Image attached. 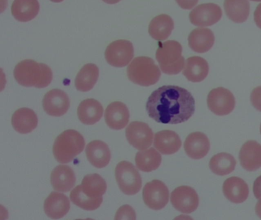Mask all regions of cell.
Wrapping results in <instances>:
<instances>
[{
  "mask_svg": "<svg viewBox=\"0 0 261 220\" xmlns=\"http://www.w3.org/2000/svg\"><path fill=\"white\" fill-rule=\"evenodd\" d=\"M71 202L76 206L85 210L94 211L98 209L103 203V197L98 199L91 198L82 191L81 185L76 186L71 192Z\"/></svg>",
  "mask_w": 261,
  "mask_h": 220,
  "instance_id": "obj_33",
  "label": "cell"
},
{
  "mask_svg": "<svg viewBox=\"0 0 261 220\" xmlns=\"http://www.w3.org/2000/svg\"><path fill=\"white\" fill-rule=\"evenodd\" d=\"M209 73V66L205 59L201 57L194 56L186 61L183 74L188 80L199 82L205 79Z\"/></svg>",
  "mask_w": 261,
  "mask_h": 220,
  "instance_id": "obj_24",
  "label": "cell"
},
{
  "mask_svg": "<svg viewBox=\"0 0 261 220\" xmlns=\"http://www.w3.org/2000/svg\"><path fill=\"white\" fill-rule=\"evenodd\" d=\"M259 130H260V134H261V124H260V128H259Z\"/></svg>",
  "mask_w": 261,
  "mask_h": 220,
  "instance_id": "obj_43",
  "label": "cell"
},
{
  "mask_svg": "<svg viewBox=\"0 0 261 220\" xmlns=\"http://www.w3.org/2000/svg\"><path fill=\"white\" fill-rule=\"evenodd\" d=\"M182 47L176 41H168L159 45L155 58L163 73L168 75L178 74L185 67Z\"/></svg>",
  "mask_w": 261,
  "mask_h": 220,
  "instance_id": "obj_5",
  "label": "cell"
},
{
  "mask_svg": "<svg viewBox=\"0 0 261 220\" xmlns=\"http://www.w3.org/2000/svg\"><path fill=\"white\" fill-rule=\"evenodd\" d=\"M169 191L163 182L154 180L145 185L143 199L145 204L154 210L163 209L169 203Z\"/></svg>",
  "mask_w": 261,
  "mask_h": 220,
  "instance_id": "obj_9",
  "label": "cell"
},
{
  "mask_svg": "<svg viewBox=\"0 0 261 220\" xmlns=\"http://www.w3.org/2000/svg\"><path fill=\"white\" fill-rule=\"evenodd\" d=\"M223 193L231 203H242L248 198V185L240 177H230L224 181Z\"/></svg>",
  "mask_w": 261,
  "mask_h": 220,
  "instance_id": "obj_21",
  "label": "cell"
},
{
  "mask_svg": "<svg viewBox=\"0 0 261 220\" xmlns=\"http://www.w3.org/2000/svg\"><path fill=\"white\" fill-rule=\"evenodd\" d=\"M253 16H254V21L256 26L261 29V3L256 7Z\"/></svg>",
  "mask_w": 261,
  "mask_h": 220,
  "instance_id": "obj_38",
  "label": "cell"
},
{
  "mask_svg": "<svg viewBox=\"0 0 261 220\" xmlns=\"http://www.w3.org/2000/svg\"><path fill=\"white\" fill-rule=\"evenodd\" d=\"M71 205L69 199L61 193H51L44 203V210L49 218L59 219L63 218L69 212Z\"/></svg>",
  "mask_w": 261,
  "mask_h": 220,
  "instance_id": "obj_15",
  "label": "cell"
},
{
  "mask_svg": "<svg viewBox=\"0 0 261 220\" xmlns=\"http://www.w3.org/2000/svg\"><path fill=\"white\" fill-rule=\"evenodd\" d=\"M132 43L127 40H117L111 43L105 51V59L110 65L115 67H126L134 58Z\"/></svg>",
  "mask_w": 261,
  "mask_h": 220,
  "instance_id": "obj_7",
  "label": "cell"
},
{
  "mask_svg": "<svg viewBox=\"0 0 261 220\" xmlns=\"http://www.w3.org/2000/svg\"><path fill=\"white\" fill-rule=\"evenodd\" d=\"M253 194H254L255 197L256 199L260 198L261 197V176L256 179V180L253 183Z\"/></svg>",
  "mask_w": 261,
  "mask_h": 220,
  "instance_id": "obj_37",
  "label": "cell"
},
{
  "mask_svg": "<svg viewBox=\"0 0 261 220\" xmlns=\"http://www.w3.org/2000/svg\"><path fill=\"white\" fill-rule=\"evenodd\" d=\"M37 115L31 108H21L16 110L12 117V125L17 132L29 134L38 126Z\"/></svg>",
  "mask_w": 261,
  "mask_h": 220,
  "instance_id": "obj_20",
  "label": "cell"
},
{
  "mask_svg": "<svg viewBox=\"0 0 261 220\" xmlns=\"http://www.w3.org/2000/svg\"><path fill=\"white\" fill-rule=\"evenodd\" d=\"M215 35L208 29H196L189 36V45L196 53L209 51L215 44Z\"/></svg>",
  "mask_w": 261,
  "mask_h": 220,
  "instance_id": "obj_25",
  "label": "cell"
},
{
  "mask_svg": "<svg viewBox=\"0 0 261 220\" xmlns=\"http://www.w3.org/2000/svg\"><path fill=\"white\" fill-rule=\"evenodd\" d=\"M86 155L90 163L97 168L108 166L111 159L109 147L100 140L92 141L87 145Z\"/></svg>",
  "mask_w": 261,
  "mask_h": 220,
  "instance_id": "obj_19",
  "label": "cell"
},
{
  "mask_svg": "<svg viewBox=\"0 0 261 220\" xmlns=\"http://www.w3.org/2000/svg\"><path fill=\"white\" fill-rule=\"evenodd\" d=\"M50 1L53 2V3H62V2H63L64 0H50Z\"/></svg>",
  "mask_w": 261,
  "mask_h": 220,
  "instance_id": "obj_41",
  "label": "cell"
},
{
  "mask_svg": "<svg viewBox=\"0 0 261 220\" xmlns=\"http://www.w3.org/2000/svg\"><path fill=\"white\" fill-rule=\"evenodd\" d=\"M99 77V68L96 64H88L82 67L75 78V87L79 91L88 92L94 88Z\"/></svg>",
  "mask_w": 261,
  "mask_h": 220,
  "instance_id": "obj_28",
  "label": "cell"
},
{
  "mask_svg": "<svg viewBox=\"0 0 261 220\" xmlns=\"http://www.w3.org/2000/svg\"><path fill=\"white\" fill-rule=\"evenodd\" d=\"M250 101L253 106L261 112V86L253 89L250 94Z\"/></svg>",
  "mask_w": 261,
  "mask_h": 220,
  "instance_id": "obj_35",
  "label": "cell"
},
{
  "mask_svg": "<svg viewBox=\"0 0 261 220\" xmlns=\"http://www.w3.org/2000/svg\"><path fill=\"white\" fill-rule=\"evenodd\" d=\"M81 187L82 191L88 197L98 199L103 197L108 189V185L101 176L97 174H92L84 177Z\"/></svg>",
  "mask_w": 261,
  "mask_h": 220,
  "instance_id": "obj_30",
  "label": "cell"
},
{
  "mask_svg": "<svg viewBox=\"0 0 261 220\" xmlns=\"http://www.w3.org/2000/svg\"><path fill=\"white\" fill-rule=\"evenodd\" d=\"M257 203L256 205V213L259 218H261V197L258 199Z\"/></svg>",
  "mask_w": 261,
  "mask_h": 220,
  "instance_id": "obj_39",
  "label": "cell"
},
{
  "mask_svg": "<svg viewBox=\"0 0 261 220\" xmlns=\"http://www.w3.org/2000/svg\"><path fill=\"white\" fill-rule=\"evenodd\" d=\"M210 141L207 136L199 131L189 134L184 143L186 154L195 160H199L205 157L210 150Z\"/></svg>",
  "mask_w": 261,
  "mask_h": 220,
  "instance_id": "obj_14",
  "label": "cell"
},
{
  "mask_svg": "<svg viewBox=\"0 0 261 220\" xmlns=\"http://www.w3.org/2000/svg\"><path fill=\"white\" fill-rule=\"evenodd\" d=\"M171 203L175 209L183 213H192L199 204V197L196 191L188 186H181L172 191Z\"/></svg>",
  "mask_w": 261,
  "mask_h": 220,
  "instance_id": "obj_10",
  "label": "cell"
},
{
  "mask_svg": "<svg viewBox=\"0 0 261 220\" xmlns=\"http://www.w3.org/2000/svg\"><path fill=\"white\" fill-rule=\"evenodd\" d=\"M177 4L183 9H192L198 4V0H175Z\"/></svg>",
  "mask_w": 261,
  "mask_h": 220,
  "instance_id": "obj_36",
  "label": "cell"
},
{
  "mask_svg": "<svg viewBox=\"0 0 261 220\" xmlns=\"http://www.w3.org/2000/svg\"><path fill=\"white\" fill-rule=\"evenodd\" d=\"M174 29V21L169 15L163 14L155 17L149 26V33L156 41L167 39Z\"/></svg>",
  "mask_w": 261,
  "mask_h": 220,
  "instance_id": "obj_27",
  "label": "cell"
},
{
  "mask_svg": "<svg viewBox=\"0 0 261 220\" xmlns=\"http://www.w3.org/2000/svg\"><path fill=\"white\" fill-rule=\"evenodd\" d=\"M105 121L111 129H123L129 123V111L127 106L121 102L110 104L105 111Z\"/></svg>",
  "mask_w": 261,
  "mask_h": 220,
  "instance_id": "obj_16",
  "label": "cell"
},
{
  "mask_svg": "<svg viewBox=\"0 0 261 220\" xmlns=\"http://www.w3.org/2000/svg\"><path fill=\"white\" fill-rule=\"evenodd\" d=\"M102 1L105 2V3H108V4H117V3H120L121 0H102Z\"/></svg>",
  "mask_w": 261,
  "mask_h": 220,
  "instance_id": "obj_40",
  "label": "cell"
},
{
  "mask_svg": "<svg viewBox=\"0 0 261 220\" xmlns=\"http://www.w3.org/2000/svg\"><path fill=\"white\" fill-rule=\"evenodd\" d=\"M115 218L116 219H136L137 216H136L135 211L130 206L124 205L117 211Z\"/></svg>",
  "mask_w": 261,
  "mask_h": 220,
  "instance_id": "obj_34",
  "label": "cell"
},
{
  "mask_svg": "<svg viewBox=\"0 0 261 220\" xmlns=\"http://www.w3.org/2000/svg\"><path fill=\"white\" fill-rule=\"evenodd\" d=\"M207 106L217 116H224L230 114L234 109L235 101L233 93L224 87L214 89L207 96Z\"/></svg>",
  "mask_w": 261,
  "mask_h": 220,
  "instance_id": "obj_8",
  "label": "cell"
},
{
  "mask_svg": "<svg viewBox=\"0 0 261 220\" xmlns=\"http://www.w3.org/2000/svg\"><path fill=\"white\" fill-rule=\"evenodd\" d=\"M128 142L137 149L144 150L152 145L153 132L150 127L142 122H134L126 129Z\"/></svg>",
  "mask_w": 261,
  "mask_h": 220,
  "instance_id": "obj_12",
  "label": "cell"
},
{
  "mask_svg": "<svg viewBox=\"0 0 261 220\" xmlns=\"http://www.w3.org/2000/svg\"><path fill=\"white\" fill-rule=\"evenodd\" d=\"M241 166L247 171H255L261 167V145L256 141H248L241 147L239 154Z\"/></svg>",
  "mask_w": 261,
  "mask_h": 220,
  "instance_id": "obj_17",
  "label": "cell"
},
{
  "mask_svg": "<svg viewBox=\"0 0 261 220\" xmlns=\"http://www.w3.org/2000/svg\"><path fill=\"white\" fill-rule=\"evenodd\" d=\"M38 0H15L12 6V15L17 21L27 22L34 19L39 12Z\"/></svg>",
  "mask_w": 261,
  "mask_h": 220,
  "instance_id": "obj_26",
  "label": "cell"
},
{
  "mask_svg": "<svg viewBox=\"0 0 261 220\" xmlns=\"http://www.w3.org/2000/svg\"><path fill=\"white\" fill-rule=\"evenodd\" d=\"M103 108L99 101L88 99L82 101L77 108L79 120L85 125H94L101 119Z\"/></svg>",
  "mask_w": 261,
  "mask_h": 220,
  "instance_id": "obj_23",
  "label": "cell"
},
{
  "mask_svg": "<svg viewBox=\"0 0 261 220\" xmlns=\"http://www.w3.org/2000/svg\"><path fill=\"white\" fill-rule=\"evenodd\" d=\"M148 116L162 124L182 123L189 120L195 110V102L190 92L177 86H163L148 98Z\"/></svg>",
  "mask_w": 261,
  "mask_h": 220,
  "instance_id": "obj_1",
  "label": "cell"
},
{
  "mask_svg": "<svg viewBox=\"0 0 261 220\" xmlns=\"http://www.w3.org/2000/svg\"><path fill=\"white\" fill-rule=\"evenodd\" d=\"M226 15L235 23L245 22L250 15L248 0H224Z\"/></svg>",
  "mask_w": 261,
  "mask_h": 220,
  "instance_id": "obj_29",
  "label": "cell"
},
{
  "mask_svg": "<svg viewBox=\"0 0 261 220\" xmlns=\"http://www.w3.org/2000/svg\"><path fill=\"white\" fill-rule=\"evenodd\" d=\"M13 73L18 84L25 87L45 88L53 79V70L48 65L33 60L21 61L15 67Z\"/></svg>",
  "mask_w": 261,
  "mask_h": 220,
  "instance_id": "obj_2",
  "label": "cell"
},
{
  "mask_svg": "<svg viewBox=\"0 0 261 220\" xmlns=\"http://www.w3.org/2000/svg\"><path fill=\"white\" fill-rule=\"evenodd\" d=\"M85 147V139L81 133L75 130H66L55 141L53 153L58 162L68 163L81 154Z\"/></svg>",
  "mask_w": 261,
  "mask_h": 220,
  "instance_id": "obj_3",
  "label": "cell"
},
{
  "mask_svg": "<svg viewBox=\"0 0 261 220\" xmlns=\"http://www.w3.org/2000/svg\"><path fill=\"white\" fill-rule=\"evenodd\" d=\"M115 176L120 190L126 195H135L141 189V176L130 162H120L116 167Z\"/></svg>",
  "mask_w": 261,
  "mask_h": 220,
  "instance_id": "obj_6",
  "label": "cell"
},
{
  "mask_svg": "<svg viewBox=\"0 0 261 220\" xmlns=\"http://www.w3.org/2000/svg\"><path fill=\"white\" fill-rule=\"evenodd\" d=\"M251 1L261 2V0H251Z\"/></svg>",
  "mask_w": 261,
  "mask_h": 220,
  "instance_id": "obj_42",
  "label": "cell"
},
{
  "mask_svg": "<svg viewBox=\"0 0 261 220\" xmlns=\"http://www.w3.org/2000/svg\"><path fill=\"white\" fill-rule=\"evenodd\" d=\"M161 162V154L154 148L141 150L136 155V164L143 172H151L158 169Z\"/></svg>",
  "mask_w": 261,
  "mask_h": 220,
  "instance_id": "obj_31",
  "label": "cell"
},
{
  "mask_svg": "<svg viewBox=\"0 0 261 220\" xmlns=\"http://www.w3.org/2000/svg\"><path fill=\"white\" fill-rule=\"evenodd\" d=\"M154 147L162 154H173L181 148V139L175 131L163 130L155 134Z\"/></svg>",
  "mask_w": 261,
  "mask_h": 220,
  "instance_id": "obj_22",
  "label": "cell"
},
{
  "mask_svg": "<svg viewBox=\"0 0 261 220\" xmlns=\"http://www.w3.org/2000/svg\"><path fill=\"white\" fill-rule=\"evenodd\" d=\"M222 17L221 7L215 3H206L196 6L189 14L192 24L198 27H207L216 24Z\"/></svg>",
  "mask_w": 261,
  "mask_h": 220,
  "instance_id": "obj_11",
  "label": "cell"
},
{
  "mask_svg": "<svg viewBox=\"0 0 261 220\" xmlns=\"http://www.w3.org/2000/svg\"><path fill=\"white\" fill-rule=\"evenodd\" d=\"M42 105L47 114L59 117L68 113L70 108L69 97L63 90H51L44 96Z\"/></svg>",
  "mask_w": 261,
  "mask_h": 220,
  "instance_id": "obj_13",
  "label": "cell"
},
{
  "mask_svg": "<svg viewBox=\"0 0 261 220\" xmlns=\"http://www.w3.org/2000/svg\"><path fill=\"white\" fill-rule=\"evenodd\" d=\"M236 164V160L231 154L219 153L212 157L209 162V168L214 174L225 176L234 171Z\"/></svg>",
  "mask_w": 261,
  "mask_h": 220,
  "instance_id": "obj_32",
  "label": "cell"
},
{
  "mask_svg": "<svg viewBox=\"0 0 261 220\" xmlns=\"http://www.w3.org/2000/svg\"><path fill=\"white\" fill-rule=\"evenodd\" d=\"M127 76L131 82L137 85L149 87L160 80L161 71L152 58L138 57L127 67Z\"/></svg>",
  "mask_w": 261,
  "mask_h": 220,
  "instance_id": "obj_4",
  "label": "cell"
},
{
  "mask_svg": "<svg viewBox=\"0 0 261 220\" xmlns=\"http://www.w3.org/2000/svg\"><path fill=\"white\" fill-rule=\"evenodd\" d=\"M75 183V173L68 165H59L51 172V183L56 190L68 192L73 189Z\"/></svg>",
  "mask_w": 261,
  "mask_h": 220,
  "instance_id": "obj_18",
  "label": "cell"
}]
</instances>
